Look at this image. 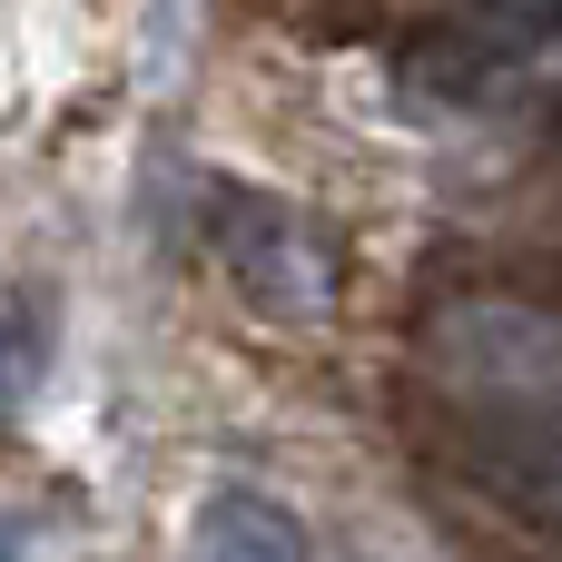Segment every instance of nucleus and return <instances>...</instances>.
Wrapping results in <instances>:
<instances>
[{"instance_id": "nucleus-4", "label": "nucleus", "mask_w": 562, "mask_h": 562, "mask_svg": "<svg viewBox=\"0 0 562 562\" xmlns=\"http://www.w3.org/2000/svg\"><path fill=\"white\" fill-rule=\"evenodd\" d=\"M198 553H207V562H316V553H306V533H296L267 494H217L207 524H198Z\"/></svg>"}, {"instance_id": "nucleus-3", "label": "nucleus", "mask_w": 562, "mask_h": 562, "mask_svg": "<svg viewBox=\"0 0 562 562\" xmlns=\"http://www.w3.org/2000/svg\"><path fill=\"white\" fill-rule=\"evenodd\" d=\"M207 227H217V257L237 267V286L267 306V316H306L316 306V277H306V237L277 198H247V188H217L207 198Z\"/></svg>"}, {"instance_id": "nucleus-2", "label": "nucleus", "mask_w": 562, "mask_h": 562, "mask_svg": "<svg viewBox=\"0 0 562 562\" xmlns=\"http://www.w3.org/2000/svg\"><path fill=\"white\" fill-rule=\"evenodd\" d=\"M405 79L445 109L533 119L562 138V0H474V20L415 40Z\"/></svg>"}, {"instance_id": "nucleus-1", "label": "nucleus", "mask_w": 562, "mask_h": 562, "mask_svg": "<svg viewBox=\"0 0 562 562\" xmlns=\"http://www.w3.org/2000/svg\"><path fill=\"white\" fill-rule=\"evenodd\" d=\"M415 395L435 454L504 514L562 524V316L464 296L415 336Z\"/></svg>"}]
</instances>
